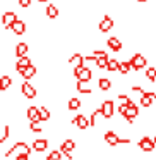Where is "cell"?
<instances>
[{"label":"cell","mask_w":156,"mask_h":160,"mask_svg":"<svg viewBox=\"0 0 156 160\" xmlns=\"http://www.w3.org/2000/svg\"><path fill=\"white\" fill-rule=\"evenodd\" d=\"M38 2H46V0H38Z\"/></svg>","instance_id":"37"},{"label":"cell","mask_w":156,"mask_h":160,"mask_svg":"<svg viewBox=\"0 0 156 160\" xmlns=\"http://www.w3.org/2000/svg\"><path fill=\"white\" fill-rule=\"evenodd\" d=\"M28 50H29V47L26 45V43H17V45H16V57H17V59H21V57H28L26 55Z\"/></svg>","instance_id":"17"},{"label":"cell","mask_w":156,"mask_h":160,"mask_svg":"<svg viewBox=\"0 0 156 160\" xmlns=\"http://www.w3.org/2000/svg\"><path fill=\"white\" fill-rule=\"evenodd\" d=\"M98 88L103 90V91H108L111 88V81L108 79V78H100V79H98Z\"/></svg>","instance_id":"20"},{"label":"cell","mask_w":156,"mask_h":160,"mask_svg":"<svg viewBox=\"0 0 156 160\" xmlns=\"http://www.w3.org/2000/svg\"><path fill=\"white\" fill-rule=\"evenodd\" d=\"M130 62H132V69L134 71H141V69L146 67V57L141 55V53H135V55L130 59Z\"/></svg>","instance_id":"7"},{"label":"cell","mask_w":156,"mask_h":160,"mask_svg":"<svg viewBox=\"0 0 156 160\" xmlns=\"http://www.w3.org/2000/svg\"><path fill=\"white\" fill-rule=\"evenodd\" d=\"M67 108H69V110H79L81 108V100L76 98V97L69 98V102H67Z\"/></svg>","instance_id":"19"},{"label":"cell","mask_w":156,"mask_h":160,"mask_svg":"<svg viewBox=\"0 0 156 160\" xmlns=\"http://www.w3.org/2000/svg\"><path fill=\"white\" fill-rule=\"evenodd\" d=\"M137 2H146V0H137Z\"/></svg>","instance_id":"38"},{"label":"cell","mask_w":156,"mask_h":160,"mask_svg":"<svg viewBox=\"0 0 156 160\" xmlns=\"http://www.w3.org/2000/svg\"><path fill=\"white\" fill-rule=\"evenodd\" d=\"M103 139L106 141V145H110V146L120 145V136H118L117 132H113V131H106L105 136H103Z\"/></svg>","instance_id":"10"},{"label":"cell","mask_w":156,"mask_h":160,"mask_svg":"<svg viewBox=\"0 0 156 160\" xmlns=\"http://www.w3.org/2000/svg\"><path fill=\"white\" fill-rule=\"evenodd\" d=\"M35 74H36V66H29L28 69H26L24 72L21 74V76L24 78V79H31V78L35 76Z\"/></svg>","instance_id":"26"},{"label":"cell","mask_w":156,"mask_h":160,"mask_svg":"<svg viewBox=\"0 0 156 160\" xmlns=\"http://www.w3.org/2000/svg\"><path fill=\"white\" fill-rule=\"evenodd\" d=\"M153 139H154V143H156V136H154V138H153Z\"/></svg>","instance_id":"39"},{"label":"cell","mask_w":156,"mask_h":160,"mask_svg":"<svg viewBox=\"0 0 156 160\" xmlns=\"http://www.w3.org/2000/svg\"><path fill=\"white\" fill-rule=\"evenodd\" d=\"M76 88H77V91H79V93H86V95H89V93H91V88L87 86V84L84 83V81H77Z\"/></svg>","instance_id":"24"},{"label":"cell","mask_w":156,"mask_h":160,"mask_svg":"<svg viewBox=\"0 0 156 160\" xmlns=\"http://www.w3.org/2000/svg\"><path fill=\"white\" fill-rule=\"evenodd\" d=\"M74 150H76V141L74 139H65V141H62V146H60V152L65 155V153H72Z\"/></svg>","instance_id":"16"},{"label":"cell","mask_w":156,"mask_h":160,"mask_svg":"<svg viewBox=\"0 0 156 160\" xmlns=\"http://www.w3.org/2000/svg\"><path fill=\"white\" fill-rule=\"evenodd\" d=\"M100 110H101V115H103L105 119H111L113 117V112H115L113 100H105L103 103L100 105Z\"/></svg>","instance_id":"4"},{"label":"cell","mask_w":156,"mask_h":160,"mask_svg":"<svg viewBox=\"0 0 156 160\" xmlns=\"http://www.w3.org/2000/svg\"><path fill=\"white\" fill-rule=\"evenodd\" d=\"M19 5L21 7H29L31 5V0H19Z\"/></svg>","instance_id":"36"},{"label":"cell","mask_w":156,"mask_h":160,"mask_svg":"<svg viewBox=\"0 0 156 160\" xmlns=\"http://www.w3.org/2000/svg\"><path fill=\"white\" fill-rule=\"evenodd\" d=\"M9 134H11V128L9 126H4L2 129V134H0V143H5L9 139Z\"/></svg>","instance_id":"30"},{"label":"cell","mask_w":156,"mask_h":160,"mask_svg":"<svg viewBox=\"0 0 156 160\" xmlns=\"http://www.w3.org/2000/svg\"><path fill=\"white\" fill-rule=\"evenodd\" d=\"M29 129H31L33 132H41L43 131V128H41L40 122H29Z\"/></svg>","instance_id":"32"},{"label":"cell","mask_w":156,"mask_h":160,"mask_svg":"<svg viewBox=\"0 0 156 160\" xmlns=\"http://www.w3.org/2000/svg\"><path fill=\"white\" fill-rule=\"evenodd\" d=\"M108 60H110V59H96V66L100 67V69H106V67H108Z\"/></svg>","instance_id":"33"},{"label":"cell","mask_w":156,"mask_h":160,"mask_svg":"<svg viewBox=\"0 0 156 160\" xmlns=\"http://www.w3.org/2000/svg\"><path fill=\"white\" fill-rule=\"evenodd\" d=\"M70 124H74L77 129H81V131L91 128V121H89V119H87L84 114H77L76 117H72V119H70Z\"/></svg>","instance_id":"1"},{"label":"cell","mask_w":156,"mask_h":160,"mask_svg":"<svg viewBox=\"0 0 156 160\" xmlns=\"http://www.w3.org/2000/svg\"><path fill=\"white\" fill-rule=\"evenodd\" d=\"M46 16H48V18H57V16H59V9L55 7V5H52L50 4L48 7H46Z\"/></svg>","instance_id":"28"},{"label":"cell","mask_w":156,"mask_h":160,"mask_svg":"<svg viewBox=\"0 0 156 160\" xmlns=\"http://www.w3.org/2000/svg\"><path fill=\"white\" fill-rule=\"evenodd\" d=\"M29 157H31V155H26V153H19V155H16V160H29Z\"/></svg>","instance_id":"35"},{"label":"cell","mask_w":156,"mask_h":160,"mask_svg":"<svg viewBox=\"0 0 156 160\" xmlns=\"http://www.w3.org/2000/svg\"><path fill=\"white\" fill-rule=\"evenodd\" d=\"M21 91H22V95H24V97L28 98V100H33V98L36 97V88L33 86L31 83H28V81H26V83H22Z\"/></svg>","instance_id":"9"},{"label":"cell","mask_w":156,"mask_h":160,"mask_svg":"<svg viewBox=\"0 0 156 160\" xmlns=\"http://www.w3.org/2000/svg\"><path fill=\"white\" fill-rule=\"evenodd\" d=\"M146 78H148L149 81H156V67H149V69L146 71Z\"/></svg>","instance_id":"31"},{"label":"cell","mask_w":156,"mask_h":160,"mask_svg":"<svg viewBox=\"0 0 156 160\" xmlns=\"http://www.w3.org/2000/svg\"><path fill=\"white\" fill-rule=\"evenodd\" d=\"M46 148H48V139L38 138V139H35V141H33V150H35V152L41 153V152H45Z\"/></svg>","instance_id":"13"},{"label":"cell","mask_w":156,"mask_h":160,"mask_svg":"<svg viewBox=\"0 0 156 160\" xmlns=\"http://www.w3.org/2000/svg\"><path fill=\"white\" fill-rule=\"evenodd\" d=\"M17 21H19L17 16H16V12H12V11L4 12V16H2V24H4V28L12 29V26H14Z\"/></svg>","instance_id":"6"},{"label":"cell","mask_w":156,"mask_h":160,"mask_svg":"<svg viewBox=\"0 0 156 160\" xmlns=\"http://www.w3.org/2000/svg\"><path fill=\"white\" fill-rule=\"evenodd\" d=\"M84 62H86V60H84V57L81 55V53H72V55H70V59H69V64L74 67V69H77V67H83Z\"/></svg>","instance_id":"12"},{"label":"cell","mask_w":156,"mask_h":160,"mask_svg":"<svg viewBox=\"0 0 156 160\" xmlns=\"http://www.w3.org/2000/svg\"><path fill=\"white\" fill-rule=\"evenodd\" d=\"M26 115H28L29 122H41V117H40V108L38 107H29Z\"/></svg>","instance_id":"15"},{"label":"cell","mask_w":156,"mask_h":160,"mask_svg":"<svg viewBox=\"0 0 156 160\" xmlns=\"http://www.w3.org/2000/svg\"><path fill=\"white\" fill-rule=\"evenodd\" d=\"M12 152H17V155H19V153H26V155H31V146H29L26 141H16V143H14V146H12V148L9 150L7 153H5V157H9Z\"/></svg>","instance_id":"3"},{"label":"cell","mask_w":156,"mask_h":160,"mask_svg":"<svg viewBox=\"0 0 156 160\" xmlns=\"http://www.w3.org/2000/svg\"><path fill=\"white\" fill-rule=\"evenodd\" d=\"M106 71H110V72L120 71V62H118L117 59H110V60H108V67H106Z\"/></svg>","instance_id":"22"},{"label":"cell","mask_w":156,"mask_h":160,"mask_svg":"<svg viewBox=\"0 0 156 160\" xmlns=\"http://www.w3.org/2000/svg\"><path fill=\"white\" fill-rule=\"evenodd\" d=\"M130 71H132V62L130 60H124V62H120V71H118V72L129 74Z\"/></svg>","instance_id":"23"},{"label":"cell","mask_w":156,"mask_h":160,"mask_svg":"<svg viewBox=\"0 0 156 160\" xmlns=\"http://www.w3.org/2000/svg\"><path fill=\"white\" fill-rule=\"evenodd\" d=\"M12 31H14L16 35H22V33L26 31V24L22 21H17L14 26H12Z\"/></svg>","instance_id":"25"},{"label":"cell","mask_w":156,"mask_h":160,"mask_svg":"<svg viewBox=\"0 0 156 160\" xmlns=\"http://www.w3.org/2000/svg\"><path fill=\"white\" fill-rule=\"evenodd\" d=\"M137 115H139V107L134 103V105H130V107L127 108V112H125V114L122 115V117H124L125 121L129 122V124H132V122H134V119L137 117Z\"/></svg>","instance_id":"8"},{"label":"cell","mask_w":156,"mask_h":160,"mask_svg":"<svg viewBox=\"0 0 156 160\" xmlns=\"http://www.w3.org/2000/svg\"><path fill=\"white\" fill-rule=\"evenodd\" d=\"M40 117H41V121H50L52 114H50V110L46 107H40Z\"/></svg>","instance_id":"29"},{"label":"cell","mask_w":156,"mask_h":160,"mask_svg":"<svg viewBox=\"0 0 156 160\" xmlns=\"http://www.w3.org/2000/svg\"><path fill=\"white\" fill-rule=\"evenodd\" d=\"M108 47H110L113 52H118V50H122V42L118 38H115V36H111V38H108Z\"/></svg>","instance_id":"18"},{"label":"cell","mask_w":156,"mask_h":160,"mask_svg":"<svg viewBox=\"0 0 156 160\" xmlns=\"http://www.w3.org/2000/svg\"><path fill=\"white\" fill-rule=\"evenodd\" d=\"M11 84H12L11 76H7V74H5V76H2V78H0V90H2V91H5L9 86H11Z\"/></svg>","instance_id":"21"},{"label":"cell","mask_w":156,"mask_h":160,"mask_svg":"<svg viewBox=\"0 0 156 160\" xmlns=\"http://www.w3.org/2000/svg\"><path fill=\"white\" fill-rule=\"evenodd\" d=\"M93 55L96 57V59H108V53L103 52V50H94Z\"/></svg>","instance_id":"34"},{"label":"cell","mask_w":156,"mask_h":160,"mask_svg":"<svg viewBox=\"0 0 156 160\" xmlns=\"http://www.w3.org/2000/svg\"><path fill=\"white\" fill-rule=\"evenodd\" d=\"M64 153L60 152V150H53L50 155H46V160H62Z\"/></svg>","instance_id":"27"},{"label":"cell","mask_w":156,"mask_h":160,"mask_svg":"<svg viewBox=\"0 0 156 160\" xmlns=\"http://www.w3.org/2000/svg\"><path fill=\"white\" fill-rule=\"evenodd\" d=\"M137 146L142 150V152H146V153H151V152H154V148H156V143H154V139H153V138H149V136H142V138L139 139Z\"/></svg>","instance_id":"2"},{"label":"cell","mask_w":156,"mask_h":160,"mask_svg":"<svg viewBox=\"0 0 156 160\" xmlns=\"http://www.w3.org/2000/svg\"><path fill=\"white\" fill-rule=\"evenodd\" d=\"M74 76L77 78V81H84V83H87V81L91 79V76H93V72H91V69H87L86 66H83V67L74 69Z\"/></svg>","instance_id":"5"},{"label":"cell","mask_w":156,"mask_h":160,"mask_svg":"<svg viewBox=\"0 0 156 160\" xmlns=\"http://www.w3.org/2000/svg\"><path fill=\"white\" fill-rule=\"evenodd\" d=\"M29 66H33L31 59H29V57H21V59H17V62H16V71H17L19 74H22Z\"/></svg>","instance_id":"11"},{"label":"cell","mask_w":156,"mask_h":160,"mask_svg":"<svg viewBox=\"0 0 156 160\" xmlns=\"http://www.w3.org/2000/svg\"><path fill=\"white\" fill-rule=\"evenodd\" d=\"M111 28H113V19H111L110 16H105V18L100 21V31L106 33V31H110Z\"/></svg>","instance_id":"14"}]
</instances>
